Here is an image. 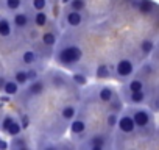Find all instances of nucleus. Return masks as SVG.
I'll return each instance as SVG.
<instances>
[{"instance_id":"obj_1","label":"nucleus","mask_w":159,"mask_h":150,"mask_svg":"<svg viewBox=\"0 0 159 150\" xmlns=\"http://www.w3.org/2000/svg\"><path fill=\"white\" fill-rule=\"evenodd\" d=\"M53 58L56 64L67 67V69H73L78 66V63L83 58V49L78 42L62 39L61 42L58 41V47L53 53Z\"/></svg>"},{"instance_id":"obj_2","label":"nucleus","mask_w":159,"mask_h":150,"mask_svg":"<svg viewBox=\"0 0 159 150\" xmlns=\"http://www.w3.org/2000/svg\"><path fill=\"white\" fill-rule=\"evenodd\" d=\"M25 86H27L24 91L25 97L34 99V97H39L41 94H44V91L47 89V80H45V77H38L36 80L28 82Z\"/></svg>"},{"instance_id":"obj_3","label":"nucleus","mask_w":159,"mask_h":150,"mask_svg":"<svg viewBox=\"0 0 159 150\" xmlns=\"http://www.w3.org/2000/svg\"><path fill=\"white\" fill-rule=\"evenodd\" d=\"M31 13L28 11H16L13 16V28L17 31H27L31 27Z\"/></svg>"},{"instance_id":"obj_4","label":"nucleus","mask_w":159,"mask_h":150,"mask_svg":"<svg viewBox=\"0 0 159 150\" xmlns=\"http://www.w3.org/2000/svg\"><path fill=\"white\" fill-rule=\"evenodd\" d=\"M45 80H47V85H52L53 88H66L70 83V78L64 72H59V70H50L45 75Z\"/></svg>"},{"instance_id":"obj_5","label":"nucleus","mask_w":159,"mask_h":150,"mask_svg":"<svg viewBox=\"0 0 159 150\" xmlns=\"http://www.w3.org/2000/svg\"><path fill=\"white\" fill-rule=\"evenodd\" d=\"M59 41V30L56 25H52L48 28H45L41 35V44L42 45H47V47H55Z\"/></svg>"},{"instance_id":"obj_6","label":"nucleus","mask_w":159,"mask_h":150,"mask_svg":"<svg viewBox=\"0 0 159 150\" xmlns=\"http://www.w3.org/2000/svg\"><path fill=\"white\" fill-rule=\"evenodd\" d=\"M80 147H81V148H91V150H102V148L108 147L106 136L102 134V133L92 134V136H89L88 141H84L83 144H80Z\"/></svg>"},{"instance_id":"obj_7","label":"nucleus","mask_w":159,"mask_h":150,"mask_svg":"<svg viewBox=\"0 0 159 150\" xmlns=\"http://www.w3.org/2000/svg\"><path fill=\"white\" fill-rule=\"evenodd\" d=\"M131 117H133V120H134V124H136V128H140V130H145V128L150 125V122H151V114H150V111H148V110H142V108L134 110L133 114H131Z\"/></svg>"},{"instance_id":"obj_8","label":"nucleus","mask_w":159,"mask_h":150,"mask_svg":"<svg viewBox=\"0 0 159 150\" xmlns=\"http://www.w3.org/2000/svg\"><path fill=\"white\" fill-rule=\"evenodd\" d=\"M133 72H134V64H133L131 59L122 58V59L117 61V64H116V73L119 75L120 78H123V80L128 78L129 75H133Z\"/></svg>"},{"instance_id":"obj_9","label":"nucleus","mask_w":159,"mask_h":150,"mask_svg":"<svg viewBox=\"0 0 159 150\" xmlns=\"http://www.w3.org/2000/svg\"><path fill=\"white\" fill-rule=\"evenodd\" d=\"M64 22L66 25L72 27V28H78L84 22V14L83 11H72V10H66V14H64Z\"/></svg>"},{"instance_id":"obj_10","label":"nucleus","mask_w":159,"mask_h":150,"mask_svg":"<svg viewBox=\"0 0 159 150\" xmlns=\"http://www.w3.org/2000/svg\"><path fill=\"white\" fill-rule=\"evenodd\" d=\"M116 127H119V130H120L122 133H125V134H131V133H134V130H136V124H134V120H133V117H131L129 114L120 116V117L117 119V125H116Z\"/></svg>"},{"instance_id":"obj_11","label":"nucleus","mask_w":159,"mask_h":150,"mask_svg":"<svg viewBox=\"0 0 159 150\" xmlns=\"http://www.w3.org/2000/svg\"><path fill=\"white\" fill-rule=\"evenodd\" d=\"M86 130H88V122L83 117H76L75 116L70 120V133H72V136H81V134L86 133Z\"/></svg>"},{"instance_id":"obj_12","label":"nucleus","mask_w":159,"mask_h":150,"mask_svg":"<svg viewBox=\"0 0 159 150\" xmlns=\"http://www.w3.org/2000/svg\"><path fill=\"white\" fill-rule=\"evenodd\" d=\"M41 61V56L38 55V52L36 50H33V49H27V50H24L22 52V55H20V63L24 64V66H34V64H38Z\"/></svg>"},{"instance_id":"obj_13","label":"nucleus","mask_w":159,"mask_h":150,"mask_svg":"<svg viewBox=\"0 0 159 150\" xmlns=\"http://www.w3.org/2000/svg\"><path fill=\"white\" fill-rule=\"evenodd\" d=\"M97 99L102 102V103H109L117 94H116V91L111 88V86H98V89H97Z\"/></svg>"},{"instance_id":"obj_14","label":"nucleus","mask_w":159,"mask_h":150,"mask_svg":"<svg viewBox=\"0 0 159 150\" xmlns=\"http://www.w3.org/2000/svg\"><path fill=\"white\" fill-rule=\"evenodd\" d=\"M76 114H78V108H76V105H73V103H69V105L62 106L61 111H59V117H61V120L66 122V124H69Z\"/></svg>"},{"instance_id":"obj_15","label":"nucleus","mask_w":159,"mask_h":150,"mask_svg":"<svg viewBox=\"0 0 159 150\" xmlns=\"http://www.w3.org/2000/svg\"><path fill=\"white\" fill-rule=\"evenodd\" d=\"M31 24L33 27H38V28H44L47 27L48 24V14L44 11H33L31 13Z\"/></svg>"},{"instance_id":"obj_16","label":"nucleus","mask_w":159,"mask_h":150,"mask_svg":"<svg viewBox=\"0 0 159 150\" xmlns=\"http://www.w3.org/2000/svg\"><path fill=\"white\" fill-rule=\"evenodd\" d=\"M3 94L13 97V96H17L20 92V85L14 80V78H7L5 80V85H3V89H2Z\"/></svg>"},{"instance_id":"obj_17","label":"nucleus","mask_w":159,"mask_h":150,"mask_svg":"<svg viewBox=\"0 0 159 150\" xmlns=\"http://www.w3.org/2000/svg\"><path fill=\"white\" fill-rule=\"evenodd\" d=\"M13 22L8 19V17H0V38L3 39H8L13 36Z\"/></svg>"},{"instance_id":"obj_18","label":"nucleus","mask_w":159,"mask_h":150,"mask_svg":"<svg viewBox=\"0 0 159 150\" xmlns=\"http://www.w3.org/2000/svg\"><path fill=\"white\" fill-rule=\"evenodd\" d=\"M88 8V0H70L66 3V10L72 11H84Z\"/></svg>"},{"instance_id":"obj_19","label":"nucleus","mask_w":159,"mask_h":150,"mask_svg":"<svg viewBox=\"0 0 159 150\" xmlns=\"http://www.w3.org/2000/svg\"><path fill=\"white\" fill-rule=\"evenodd\" d=\"M13 78L20 85V86H25L30 80H28V73H27V69L20 67V69H16L14 73H13Z\"/></svg>"},{"instance_id":"obj_20","label":"nucleus","mask_w":159,"mask_h":150,"mask_svg":"<svg viewBox=\"0 0 159 150\" xmlns=\"http://www.w3.org/2000/svg\"><path fill=\"white\" fill-rule=\"evenodd\" d=\"M70 82H72L76 88H81V86H86L88 77H86V73H83V72H75V73H72Z\"/></svg>"},{"instance_id":"obj_21","label":"nucleus","mask_w":159,"mask_h":150,"mask_svg":"<svg viewBox=\"0 0 159 150\" xmlns=\"http://www.w3.org/2000/svg\"><path fill=\"white\" fill-rule=\"evenodd\" d=\"M95 77L97 78H109L111 77V69L106 63H100L95 69Z\"/></svg>"},{"instance_id":"obj_22","label":"nucleus","mask_w":159,"mask_h":150,"mask_svg":"<svg viewBox=\"0 0 159 150\" xmlns=\"http://www.w3.org/2000/svg\"><path fill=\"white\" fill-rule=\"evenodd\" d=\"M11 148H28L30 144L27 142V138L20 136V134H16L13 136V141H11Z\"/></svg>"},{"instance_id":"obj_23","label":"nucleus","mask_w":159,"mask_h":150,"mask_svg":"<svg viewBox=\"0 0 159 150\" xmlns=\"http://www.w3.org/2000/svg\"><path fill=\"white\" fill-rule=\"evenodd\" d=\"M128 100L131 103H142V102H145V92H143V89L142 91H136V92H129Z\"/></svg>"},{"instance_id":"obj_24","label":"nucleus","mask_w":159,"mask_h":150,"mask_svg":"<svg viewBox=\"0 0 159 150\" xmlns=\"http://www.w3.org/2000/svg\"><path fill=\"white\" fill-rule=\"evenodd\" d=\"M3 3H5V8L8 11H17L22 7L24 0H3Z\"/></svg>"},{"instance_id":"obj_25","label":"nucleus","mask_w":159,"mask_h":150,"mask_svg":"<svg viewBox=\"0 0 159 150\" xmlns=\"http://www.w3.org/2000/svg\"><path fill=\"white\" fill-rule=\"evenodd\" d=\"M16 117L14 116H11V114H5L3 116V119L0 120V130H2L3 133H7L8 131V128H10V125L13 124V120H14Z\"/></svg>"},{"instance_id":"obj_26","label":"nucleus","mask_w":159,"mask_h":150,"mask_svg":"<svg viewBox=\"0 0 159 150\" xmlns=\"http://www.w3.org/2000/svg\"><path fill=\"white\" fill-rule=\"evenodd\" d=\"M128 91L129 92H136V91H142L143 89V82L142 80H139V78H134V80H131L129 83H128Z\"/></svg>"},{"instance_id":"obj_27","label":"nucleus","mask_w":159,"mask_h":150,"mask_svg":"<svg viewBox=\"0 0 159 150\" xmlns=\"http://www.w3.org/2000/svg\"><path fill=\"white\" fill-rule=\"evenodd\" d=\"M20 131H22V125H20V122L19 120H13V124L10 125V128H8V131H7V134L8 136H16V134H20Z\"/></svg>"},{"instance_id":"obj_28","label":"nucleus","mask_w":159,"mask_h":150,"mask_svg":"<svg viewBox=\"0 0 159 150\" xmlns=\"http://www.w3.org/2000/svg\"><path fill=\"white\" fill-rule=\"evenodd\" d=\"M30 5L33 8V11H44L48 5L47 0H30Z\"/></svg>"},{"instance_id":"obj_29","label":"nucleus","mask_w":159,"mask_h":150,"mask_svg":"<svg viewBox=\"0 0 159 150\" xmlns=\"http://www.w3.org/2000/svg\"><path fill=\"white\" fill-rule=\"evenodd\" d=\"M106 105H108V108H109V111H111V113H119V111L122 110V102L119 100V97H117V96H116L109 103H106Z\"/></svg>"},{"instance_id":"obj_30","label":"nucleus","mask_w":159,"mask_h":150,"mask_svg":"<svg viewBox=\"0 0 159 150\" xmlns=\"http://www.w3.org/2000/svg\"><path fill=\"white\" fill-rule=\"evenodd\" d=\"M117 119H119V116H117V113H108V116H106V127L109 128V130H112L116 125H117Z\"/></svg>"},{"instance_id":"obj_31","label":"nucleus","mask_w":159,"mask_h":150,"mask_svg":"<svg viewBox=\"0 0 159 150\" xmlns=\"http://www.w3.org/2000/svg\"><path fill=\"white\" fill-rule=\"evenodd\" d=\"M153 42L150 41V39H145V41H142V44H140V50H142V53L143 55H150L151 53V50H153Z\"/></svg>"},{"instance_id":"obj_32","label":"nucleus","mask_w":159,"mask_h":150,"mask_svg":"<svg viewBox=\"0 0 159 150\" xmlns=\"http://www.w3.org/2000/svg\"><path fill=\"white\" fill-rule=\"evenodd\" d=\"M28 124H30L28 116H22V117H20V125H22V130H25V128L28 127Z\"/></svg>"},{"instance_id":"obj_33","label":"nucleus","mask_w":159,"mask_h":150,"mask_svg":"<svg viewBox=\"0 0 159 150\" xmlns=\"http://www.w3.org/2000/svg\"><path fill=\"white\" fill-rule=\"evenodd\" d=\"M10 147V144L7 142V141H3V139H0V150H7Z\"/></svg>"},{"instance_id":"obj_34","label":"nucleus","mask_w":159,"mask_h":150,"mask_svg":"<svg viewBox=\"0 0 159 150\" xmlns=\"http://www.w3.org/2000/svg\"><path fill=\"white\" fill-rule=\"evenodd\" d=\"M5 80H7V77L5 75H0V91L3 89V85H5Z\"/></svg>"},{"instance_id":"obj_35","label":"nucleus","mask_w":159,"mask_h":150,"mask_svg":"<svg viewBox=\"0 0 159 150\" xmlns=\"http://www.w3.org/2000/svg\"><path fill=\"white\" fill-rule=\"evenodd\" d=\"M67 2H70V0H61V3H62V5H66Z\"/></svg>"},{"instance_id":"obj_36","label":"nucleus","mask_w":159,"mask_h":150,"mask_svg":"<svg viewBox=\"0 0 159 150\" xmlns=\"http://www.w3.org/2000/svg\"><path fill=\"white\" fill-rule=\"evenodd\" d=\"M125 2H131V0H125Z\"/></svg>"}]
</instances>
